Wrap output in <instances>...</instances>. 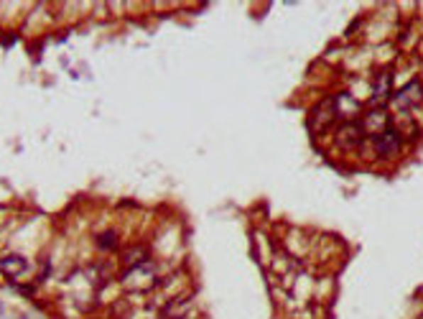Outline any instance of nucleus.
<instances>
[{
    "mask_svg": "<svg viewBox=\"0 0 423 319\" xmlns=\"http://www.w3.org/2000/svg\"><path fill=\"white\" fill-rule=\"evenodd\" d=\"M334 141H336V146H339L342 151L360 148L362 141H365V131H362L360 120H357V123H342V126L336 128Z\"/></svg>",
    "mask_w": 423,
    "mask_h": 319,
    "instance_id": "obj_1",
    "label": "nucleus"
},
{
    "mask_svg": "<svg viewBox=\"0 0 423 319\" xmlns=\"http://www.w3.org/2000/svg\"><path fill=\"white\" fill-rule=\"evenodd\" d=\"M373 146L383 158H395L400 153V146H403V138H400L398 128H388L380 136L373 138Z\"/></svg>",
    "mask_w": 423,
    "mask_h": 319,
    "instance_id": "obj_2",
    "label": "nucleus"
},
{
    "mask_svg": "<svg viewBox=\"0 0 423 319\" xmlns=\"http://www.w3.org/2000/svg\"><path fill=\"white\" fill-rule=\"evenodd\" d=\"M360 126H362V131H365V136L375 138L390 128V113H388L385 107H373V110H368V113H362Z\"/></svg>",
    "mask_w": 423,
    "mask_h": 319,
    "instance_id": "obj_3",
    "label": "nucleus"
},
{
    "mask_svg": "<svg viewBox=\"0 0 423 319\" xmlns=\"http://www.w3.org/2000/svg\"><path fill=\"white\" fill-rule=\"evenodd\" d=\"M392 97V75L388 69L378 72L373 82V97H370V105L373 107H385Z\"/></svg>",
    "mask_w": 423,
    "mask_h": 319,
    "instance_id": "obj_4",
    "label": "nucleus"
},
{
    "mask_svg": "<svg viewBox=\"0 0 423 319\" xmlns=\"http://www.w3.org/2000/svg\"><path fill=\"white\" fill-rule=\"evenodd\" d=\"M334 120H336L334 97H326V100H322L312 110V128L317 133H322V131H326V128H331V126H334Z\"/></svg>",
    "mask_w": 423,
    "mask_h": 319,
    "instance_id": "obj_5",
    "label": "nucleus"
},
{
    "mask_svg": "<svg viewBox=\"0 0 423 319\" xmlns=\"http://www.w3.org/2000/svg\"><path fill=\"white\" fill-rule=\"evenodd\" d=\"M334 107H336V118H342V123H357V118H362V102H357L352 94L339 92L334 97Z\"/></svg>",
    "mask_w": 423,
    "mask_h": 319,
    "instance_id": "obj_6",
    "label": "nucleus"
},
{
    "mask_svg": "<svg viewBox=\"0 0 423 319\" xmlns=\"http://www.w3.org/2000/svg\"><path fill=\"white\" fill-rule=\"evenodd\" d=\"M392 100L400 110H411L418 102H423V82L421 80H411L405 87H400L398 92L392 94Z\"/></svg>",
    "mask_w": 423,
    "mask_h": 319,
    "instance_id": "obj_7",
    "label": "nucleus"
},
{
    "mask_svg": "<svg viewBox=\"0 0 423 319\" xmlns=\"http://www.w3.org/2000/svg\"><path fill=\"white\" fill-rule=\"evenodd\" d=\"M192 304H194L192 294H179L176 299H171L166 307H163L161 317L163 319H184V317H189V312H192Z\"/></svg>",
    "mask_w": 423,
    "mask_h": 319,
    "instance_id": "obj_8",
    "label": "nucleus"
},
{
    "mask_svg": "<svg viewBox=\"0 0 423 319\" xmlns=\"http://www.w3.org/2000/svg\"><path fill=\"white\" fill-rule=\"evenodd\" d=\"M0 271L6 276H11V279H21L28 271V261L23 256H6L0 258Z\"/></svg>",
    "mask_w": 423,
    "mask_h": 319,
    "instance_id": "obj_9",
    "label": "nucleus"
},
{
    "mask_svg": "<svg viewBox=\"0 0 423 319\" xmlns=\"http://www.w3.org/2000/svg\"><path fill=\"white\" fill-rule=\"evenodd\" d=\"M145 248H133V251H128L125 253V258H123V263L125 266H131V269H138V266H145V261H148V258H145Z\"/></svg>",
    "mask_w": 423,
    "mask_h": 319,
    "instance_id": "obj_10",
    "label": "nucleus"
},
{
    "mask_svg": "<svg viewBox=\"0 0 423 319\" xmlns=\"http://www.w3.org/2000/svg\"><path fill=\"white\" fill-rule=\"evenodd\" d=\"M100 245H110V248H115V232H110V238H100Z\"/></svg>",
    "mask_w": 423,
    "mask_h": 319,
    "instance_id": "obj_11",
    "label": "nucleus"
}]
</instances>
